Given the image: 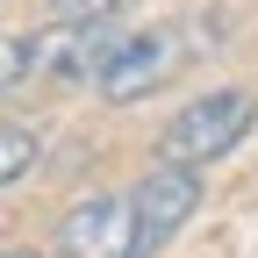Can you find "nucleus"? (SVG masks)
Segmentation results:
<instances>
[{
	"label": "nucleus",
	"mask_w": 258,
	"mask_h": 258,
	"mask_svg": "<svg viewBox=\"0 0 258 258\" xmlns=\"http://www.w3.org/2000/svg\"><path fill=\"white\" fill-rule=\"evenodd\" d=\"M215 43L208 15H186V22H158V29H129V36L115 43V57L101 64V101L108 108H129V101H151L165 79L186 72V57H201Z\"/></svg>",
	"instance_id": "nucleus-1"
},
{
	"label": "nucleus",
	"mask_w": 258,
	"mask_h": 258,
	"mask_svg": "<svg viewBox=\"0 0 258 258\" xmlns=\"http://www.w3.org/2000/svg\"><path fill=\"white\" fill-rule=\"evenodd\" d=\"M258 129V93L244 86H208L201 101H186L172 122H165V137H158V158H179V165H215V158H230L244 137Z\"/></svg>",
	"instance_id": "nucleus-2"
},
{
	"label": "nucleus",
	"mask_w": 258,
	"mask_h": 258,
	"mask_svg": "<svg viewBox=\"0 0 258 258\" xmlns=\"http://www.w3.org/2000/svg\"><path fill=\"white\" fill-rule=\"evenodd\" d=\"M115 15H122V8H115ZM115 15H50L36 36H29V64H36V79L93 86V79H101V64L115 57V43L129 36Z\"/></svg>",
	"instance_id": "nucleus-3"
},
{
	"label": "nucleus",
	"mask_w": 258,
	"mask_h": 258,
	"mask_svg": "<svg viewBox=\"0 0 258 258\" xmlns=\"http://www.w3.org/2000/svg\"><path fill=\"white\" fill-rule=\"evenodd\" d=\"M129 194H137V258H158V251L194 222V208H201V165L158 158Z\"/></svg>",
	"instance_id": "nucleus-4"
},
{
	"label": "nucleus",
	"mask_w": 258,
	"mask_h": 258,
	"mask_svg": "<svg viewBox=\"0 0 258 258\" xmlns=\"http://www.w3.org/2000/svg\"><path fill=\"white\" fill-rule=\"evenodd\" d=\"M57 258H137V194H86L57 222Z\"/></svg>",
	"instance_id": "nucleus-5"
},
{
	"label": "nucleus",
	"mask_w": 258,
	"mask_h": 258,
	"mask_svg": "<svg viewBox=\"0 0 258 258\" xmlns=\"http://www.w3.org/2000/svg\"><path fill=\"white\" fill-rule=\"evenodd\" d=\"M36 158H43V129L36 122H0V194L36 165Z\"/></svg>",
	"instance_id": "nucleus-6"
},
{
	"label": "nucleus",
	"mask_w": 258,
	"mask_h": 258,
	"mask_svg": "<svg viewBox=\"0 0 258 258\" xmlns=\"http://www.w3.org/2000/svg\"><path fill=\"white\" fill-rule=\"evenodd\" d=\"M36 79V64H29V36H8L0 29V93H15V86H29Z\"/></svg>",
	"instance_id": "nucleus-7"
},
{
	"label": "nucleus",
	"mask_w": 258,
	"mask_h": 258,
	"mask_svg": "<svg viewBox=\"0 0 258 258\" xmlns=\"http://www.w3.org/2000/svg\"><path fill=\"white\" fill-rule=\"evenodd\" d=\"M0 258H36V251H0Z\"/></svg>",
	"instance_id": "nucleus-8"
}]
</instances>
